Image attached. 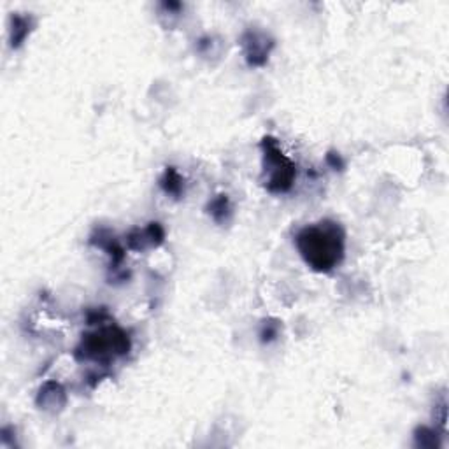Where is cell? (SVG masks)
<instances>
[{
  "label": "cell",
  "instance_id": "1",
  "mask_svg": "<svg viewBox=\"0 0 449 449\" xmlns=\"http://www.w3.org/2000/svg\"><path fill=\"white\" fill-rule=\"evenodd\" d=\"M295 244L303 262L316 272H332L344 260L346 234L335 221L307 224L297 234Z\"/></svg>",
  "mask_w": 449,
  "mask_h": 449
},
{
  "label": "cell",
  "instance_id": "2",
  "mask_svg": "<svg viewBox=\"0 0 449 449\" xmlns=\"http://www.w3.org/2000/svg\"><path fill=\"white\" fill-rule=\"evenodd\" d=\"M262 148V183L272 195L288 193L297 177V165L283 153L272 135H265Z\"/></svg>",
  "mask_w": 449,
  "mask_h": 449
},
{
  "label": "cell",
  "instance_id": "3",
  "mask_svg": "<svg viewBox=\"0 0 449 449\" xmlns=\"http://www.w3.org/2000/svg\"><path fill=\"white\" fill-rule=\"evenodd\" d=\"M130 337L125 330L118 326H102L82 337L81 344L76 349V358L111 362L118 356L127 355L130 351Z\"/></svg>",
  "mask_w": 449,
  "mask_h": 449
},
{
  "label": "cell",
  "instance_id": "4",
  "mask_svg": "<svg viewBox=\"0 0 449 449\" xmlns=\"http://www.w3.org/2000/svg\"><path fill=\"white\" fill-rule=\"evenodd\" d=\"M240 48L249 67H263L274 49V41L265 32L247 28L240 37Z\"/></svg>",
  "mask_w": 449,
  "mask_h": 449
},
{
  "label": "cell",
  "instance_id": "5",
  "mask_svg": "<svg viewBox=\"0 0 449 449\" xmlns=\"http://www.w3.org/2000/svg\"><path fill=\"white\" fill-rule=\"evenodd\" d=\"M165 240V230L160 223H150L144 230H132L127 243L128 247L134 251H141L146 246L157 247Z\"/></svg>",
  "mask_w": 449,
  "mask_h": 449
},
{
  "label": "cell",
  "instance_id": "6",
  "mask_svg": "<svg viewBox=\"0 0 449 449\" xmlns=\"http://www.w3.org/2000/svg\"><path fill=\"white\" fill-rule=\"evenodd\" d=\"M35 21L30 15H12L11 16V30H9V41L11 48H19L25 39L30 35Z\"/></svg>",
  "mask_w": 449,
  "mask_h": 449
},
{
  "label": "cell",
  "instance_id": "7",
  "mask_svg": "<svg viewBox=\"0 0 449 449\" xmlns=\"http://www.w3.org/2000/svg\"><path fill=\"white\" fill-rule=\"evenodd\" d=\"M160 186L165 193L174 199H181V195L184 193V179L174 167L165 168L160 177Z\"/></svg>",
  "mask_w": 449,
  "mask_h": 449
},
{
  "label": "cell",
  "instance_id": "8",
  "mask_svg": "<svg viewBox=\"0 0 449 449\" xmlns=\"http://www.w3.org/2000/svg\"><path fill=\"white\" fill-rule=\"evenodd\" d=\"M207 213L213 218L216 223L223 224L229 223L230 218H232V204H230V199L227 195H216L209 204H207Z\"/></svg>",
  "mask_w": 449,
  "mask_h": 449
},
{
  "label": "cell",
  "instance_id": "9",
  "mask_svg": "<svg viewBox=\"0 0 449 449\" xmlns=\"http://www.w3.org/2000/svg\"><path fill=\"white\" fill-rule=\"evenodd\" d=\"M65 402V391L58 382H48L44 388L41 389L37 398L39 405H44V409L48 407H60Z\"/></svg>",
  "mask_w": 449,
  "mask_h": 449
},
{
  "label": "cell",
  "instance_id": "10",
  "mask_svg": "<svg viewBox=\"0 0 449 449\" xmlns=\"http://www.w3.org/2000/svg\"><path fill=\"white\" fill-rule=\"evenodd\" d=\"M435 434H437V432L430 430V428H419V430L416 432V444L421 446V448H435V446H437V439L434 437Z\"/></svg>",
  "mask_w": 449,
  "mask_h": 449
},
{
  "label": "cell",
  "instance_id": "11",
  "mask_svg": "<svg viewBox=\"0 0 449 449\" xmlns=\"http://www.w3.org/2000/svg\"><path fill=\"white\" fill-rule=\"evenodd\" d=\"M277 333H279V323L265 322V323H263L262 332H260V337H262L263 342H270V341H274V339H276Z\"/></svg>",
  "mask_w": 449,
  "mask_h": 449
},
{
  "label": "cell",
  "instance_id": "12",
  "mask_svg": "<svg viewBox=\"0 0 449 449\" xmlns=\"http://www.w3.org/2000/svg\"><path fill=\"white\" fill-rule=\"evenodd\" d=\"M326 161H328V165H332V168H335V170H342V167H344V161H342V158L335 153L326 155Z\"/></svg>",
  "mask_w": 449,
  "mask_h": 449
}]
</instances>
